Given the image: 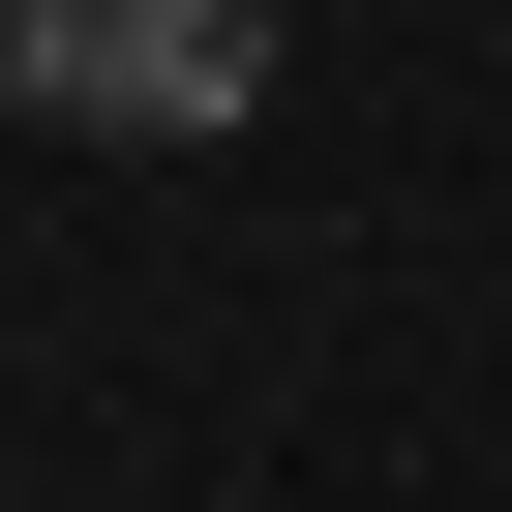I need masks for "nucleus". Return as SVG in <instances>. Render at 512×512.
<instances>
[{"label":"nucleus","instance_id":"nucleus-1","mask_svg":"<svg viewBox=\"0 0 512 512\" xmlns=\"http://www.w3.org/2000/svg\"><path fill=\"white\" fill-rule=\"evenodd\" d=\"M0 91L91 121V151H211L272 91V0H0Z\"/></svg>","mask_w":512,"mask_h":512}]
</instances>
